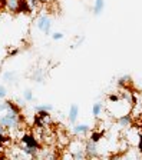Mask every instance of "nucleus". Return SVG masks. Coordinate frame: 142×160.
<instances>
[{
    "label": "nucleus",
    "mask_w": 142,
    "mask_h": 160,
    "mask_svg": "<svg viewBox=\"0 0 142 160\" xmlns=\"http://www.w3.org/2000/svg\"><path fill=\"white\" fill-rule=\"evenodd\" d=\"M33 123H34V126L39 127V129H45V127L50 126V124L53 123L52 116H50V112H36L34 119H33Z\"/></svg>",
    "instance_id": "nucleus-4"
},
{
    "label": "nucleus",
    "mask_w": 142,
    "mask_h": 160,
    "mask_svg": "<svg viewBox=\"0 0 142 160\" xmlns=\"http://www.w3.org/2000/svg\"><path fill=\"white\" fill-rule=\"evenodd\" d=\"M103 137V132H95V130H91V133H89V139L95 143H99V140Z\"/></svg>",
    "instance_id": "nucleus-16"
},
{
    "label": "nucleus",
    "mask_w": 142,
    "mask_h": 160,
    "mask_svg": "<svg viewBox=\"0 0 142 160\" xmlns=\"http://www.w3.org/2000/svg\"><path fill=\"white\" fill-rule=\"evenodd\" d=\"M23 100H24V102H33V100H34L33 92H32L30 89H26L23 92Z\"/></svg>",
    "instance_id": "nucleus-21"
},
{
    "label": "nucleus",
    "mask_w": 142,
    "mask_h": 160,
    "mask_svg": "<svg viewBox=\"0 0 142 160\" xmlns=\"http://www.w3.org/2000/svg\"><path fill=\"white\" fill-rule=\"evenodd\" d=\"M132 106H134V103H132L131 100L122 96L121 99L116 100V102H108L106 110H108L112 116L119 117V116H122V114L129 113L131 109H132Z\"/></svg>",
    "instance_id": "nucleus-2"
},
{
    "label": "nucleus",
    "mask_w": 142,
    "mask_h": 160,
    "mask_svg": "<svg viewBox=\"0 0 142 160\" xmlns=\"http://www.w3.org/2000/svg\"><path fill=\"white\" fill-rule=\"evenodd\" d=\"M85 153H86V157H99V147L98 143L92 142L91 139H88L85 142Z\"/></svg>",
    "instance_id": "nucleus-8"
},
{
    "label": "nucleus",
    "mask_w": 142,
    "mask_h": 160,
    "mask_svg": "<svg viewBox=\"0 0 142 160\" xmlns=\"http://www.w3.org/2000/svg\"><path fill=\"white\" fill-rule=\"evenodd\" d=\"M52 110H53V106L50 103H42L34 106V112H52Z\"/></svg>",
    "instance_id": "nucleus-15"
},
{
    "label": "nucleus",
    "mask_w": 142,
    "mask_h": 160,
    "mask_svg": "<svg viewBox=\"0 0 142 160\" xmlns=\"http://www.w3.org/2000/svg\"><path fill=\"white\" fill-rule=\"evenodd\" d=\"M138 149H139V152L142 153V132H141V139H139V143H138Z\"/></svg>",
    "instance_id": "nucleus-27"
},
{
    "label": "nucleus",
    "mask_w": 142,
    "mask_h": 160,
    "mask_svg": "<svg viewBox=\"0 0 142 160\" xmlns=\"http://www.w3.org/2000/svg\"><path fill=\"white\" fill-rule=\"evenodd\" d=\"M14 79H16V73L14 72H4L3 73V80L7 83H13Z\"/></svg>",
    "instance_id": "nucleus-19"
},
{
    "label": "nucleus",
    "mask_w": 142,
    "mask_h": 160,
    "mask_svg": "<svg viewBox=\"0 0 142 160\" xmlns=\"http://www.w3.org/2000/svg\"><path fill=\"white\" fill-rule=\"evenodd\" d=\"M105 9V0H95L93 2V6H92V10H93V14L95 16H99L102 14Z\"/></svg>",
    "instance_id": "nucleus-13"
},
{
    "label": "nucleus",
    "mask_w": 142,
    "mask_h": 160,
    "mask_svg": "<svg viewBox=\"0 0 142 160\" xmlns=\"http://www.w3.org/2000/svg\"><path fill=\"white\" fill-rule=\"evenodd\" d=\"M83 42H85V36H79V37H76V42H75V43L71 46V49H78V47H81Z\"/></svg>",
    "instance_id": "nucleus-22"
},
{
    "label": "nucleus",
    "mask_w": 142,
    "mask_h": 160,
    "mask_svg": "<svg viewBox=\"0 0 142 160\" xmlns=\"http://www.w3.org/2000/svg\"><path fill=\"white\" fill-rule=\"evenodd\" d=\"M19 52H20V50H19V49L10 50V52H9V56H16V54H19Z\"/></svg>",
    "instance_id": "nucleus-25"
},
{
    "label": "nucleus",
    "mask_w": 142,
    "mask_h": 160,
    "mask_svg": "<svg viewBox=\"0 0 142 160\" xmlns=\"http://www.w3.org/2000/svg\"><path fill=\"white\" fill-rule=\"evenodd\" d=\"M24 2H26L27 7L30 9V12H34L37 7L40 6V2H39V0H24Z\"/></svg>",
    "instance_id": "nucleus-20"
},
{
    "label": "nucleus",
    "mask_w": 142,
    "mask_h": 160,
    "mask_svg": "<svg viewBox=\"0 0 142 160\" xmlns=\"http://www.w3.org/2000/svg\"><path fill=\"white\" fill-rule=\"evenodd\" d=\"M36 27L40 30L43 34L50 36L52 34V20L47 14H40L36 19Z\"/></svg>",
    "instance_id": "nucleus-5"
},
{
    "label": "nucleus",
    "mask_w": 142,
    "mask_h": 160,
    "mask_svg": "<svg viewBox=\"0 0 142 160\" xmlns=\"http://www.w3.org/2000/svg\"><path fill=\"white\" fill-rule=\"evenodd\" d=\"M91 130H92V127L88 123H75L73 127H72V133L76 137H86V136H89Z\"/></svg>",
    "instance_id": "nucleus-7"
},
{
    "label": "nucleus",
    "mask_w": 142,
    "mask_h": 160,
    "mask_svg": "<svg viewBox=\"0 0 142 160\" xmlns=\"http://www.w3.org/2000/svg\"><path fill=\"white\" fill-rule=\"evenodd\" d=\"M129 84H131V76L129 74H124V76H121L118 79V86L126 89V86H129Z\"/></svg>",
    "instance_id": "nucleus-14"
},
{
    "label": "nucleus",
    "mask_w": 142,
    "mask_h": 160,
    "mask_svg": "<svg viewBox=\"0 0 142 160\" xmlns=\"http://www.w3.org/2000/svg\"><path fill=\"white\" fill-rule=\"evenodd\" d=\"M20 144L27 146V147H33V149H40L39 139H37L34 134H32V133H23V134H22Z\"/></svg>",
    "instance_id": "nucleus-6"
},
{
    "label": "nucleus",
    "mask_w": 142,
    "mask_h": 160,
    "mask_svg": "<svg viewBox=\"0 0 142 160\" xmlns=\"http://www.w3.org/2000/svg\"><path fill=\"white\" fill-rule=\"evenodd\" d=\"M40 2V4H49V3H52L53 0H39Z\"/></svg>",
    "instance_id": "nucleus-28"
},
{
    "label": "nucleus",
    "mask_w": 142,
    "mask_h": 160,
    "mask_svg": "<svg viewBox=\"0 0 142 160\" xmlns=\"http://www.w3.org/2000/svg\"><path fill=\"white\" fill-rule=\"evenodd\" d=\"M3 6L10 13H20V3L22 0H2Z\"/></svg>",
    "instance_id": "nucleus-9"
},
{
    "label": "nucleus",
    "mask_w": 142,
    "mask_h": 160,
    "mask_svg": "<svg viewBox=\"0 0 142 160\" xmlns=\"http://www.w3.org/2000/svg\"><path fill=\"white\" fill-rule=\"evenodd\" d=\"M22 123H23V117H22L20 107L12 100H7V107L0 112V124H3L7 132H14L20 129Z\"/></svg>",
    "instance_id": "nucleus-1"
},
{
    "label": "nucleus",
    "mask_w": 142,
    "mask_h": 160,
    "mask_svg": "<svg viewBox=\"0 0 142 160\" xmlns=\"http://www.w3.org/2000/svg\"><path fill=\"white\" fill-rule=\"evenodd\" d=\"M116 123H118V126L121 127V129H128V127L132 126V116L129 113L126 114H122V116L116 117Z\"/></svg>",
    "instance_id": "nucleus-11"
},
{
    "label": "nucleus",
    "mask_w": 142,
    "mask_h": 160,
    "mask_svg": "<svg viewBox=\"0 0 142 160\" xmlns=\"http://www.w3.org/2000/svg\"><path fill=\"white\" fill-rule=\"evenodd\" d=\"M79 113H81V109H79V106L76 103L71 104V107H69V112H68V120L71 124H75L76 122H78V117H79Z\"/></svg>",
    "instance_id": "nucleus-10"
},
{
    "label": "nucleus",
    "mask_w": 142,
    "mask_h": 160,
    "mask_svg": "<svg viewBox=\"0 0 142 160\" xmlns=\"http://www.w3.org/2000/svg\"><path fill=\"white\" fill-rule=\"evenodd\" d=\"M50 36H52V39H53V40H56V42H58V40H62V39H63L65 34L62 33V32H55V33H52Z\"/></svg>",
    "instance_id": "nucleus-23"
},
{
    "label": "nucleus",
    "mask_w": 142,
    "mask_h": 160,
    "mask_svg": "<svg viewBox=\"0 0 142 160\" xmlns=\"http://www.w3.org/2000/svg\"><path fill=\"white\" fill-rule=\"evenodd\" d=\"M68 150L71 152L72 159H75V160L86 159V153H85V142H82L81 139H76V140L69 142Z\"/></svg>",
    "instance_id": "nucleus-3"
},
{
    "label": "nucleus",
    "mask_w": 142,
    "mask_h": 160,
    "mask_svg": "<svg viewBox=\"0 0 142 160\" xmlns=\"http://www.w3.org/2000/svg\"><path fill=\"white\" fill-rule=\"evenodd\" d=\"M0 134H7V129L3 124H0Z\"/></svg>",
    "instance_id": "nucleus-26"
},
{
    "label": "nucleus",
    "mask_w": 142,
    "mask_h": 160,
    "mask_svg": "<svg viewBox=\"0 0 142 160\" xmlns=\"http://www.w3.org/2000/svg\"><path fill=\"white\" fill-rule=\"evenodd\" d=\"M106 110V106L102 102H96V103L92 106V116L95 117V119H99V117L103 114V112Z\"/></svg>",
    "instance_id": "nucleus-12"
},
{
    "label": "nucleus",
    "mask_w": 142,
    "mask_h": 160,
    "mask_svg": "<svg viewBox=\"0 0 142 160\" xmlns=\"http://www.w3.org/2000/svg\"><path fill=\"white\" fill-rule=\"evenodd\" d=\"M32 79H33V82H36V83H43L45 80V74L42 70H36L33 73V76H32Z\"/></svg>",
    "instance_id": "nucleus-18"
},
{
    "label": "nucleus",
    "mask_w": 142,
    "mask_h": 160,
    "mask_svg": "<svg viewBox=\"0 0 142 160\" xmlns=\"http://www.w3.org/2000/svg\"><path fill=\"white\" fill-rule=\"evenodd\" d=\"M12 142V137L9 134H0V150L4 149Z\"/></svg>",
    "instance_id": "nucleus-17"
},
{
    "label": "nucleus",
    "mask_w": 142,
    "mask_h": 160,
    "mask_svg": "<svg viewBox=\"0 0 142 160\" xmlns=\"http://www.w3.org/2000/svg\"><path fill=\"white\" fill-rule=\"evenodd\" d=\"M7 96V90L3 84H0V99H4Z\"/></svg>",
    "instance_id": "nucleus-24"
}]
</instances>
